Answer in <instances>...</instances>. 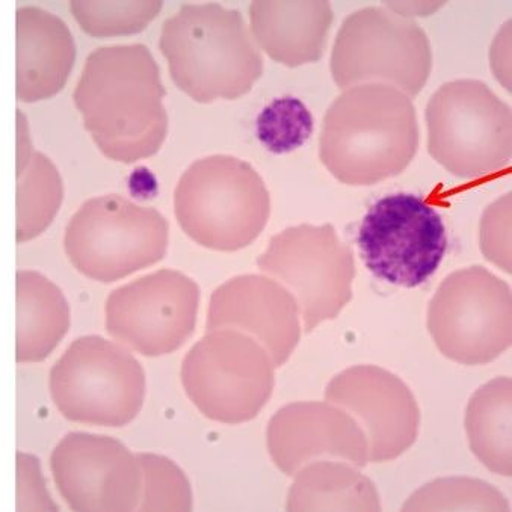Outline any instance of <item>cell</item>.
I'll return each mask as SVG.
<instances>
[{
  "label": "cell",
  "mask_w": 512,
  "mask_h": 512,
  "mask_svg": "<svg viewBox=\"0 0 512 512\" xmlns=\"http://www.w3.org/2000/svg\"><path fill=\"white\" fill-rule=\"evenodd\" d=\"M419 149L410 97L390 85L345 90L322 121L319 158L339 182L369 186L401 174Z\"/></svg>",
  "instance_id": "2"
},
{
  "label": "cell",
  "mask_w": 512,
  "mask_h": 512,
  "mask_svg": "<svg viewBox=\"0 0 512 512\" xmlns=\"http://www.w3.org/2000/svg\"><path fill=\"white\" fill-rule=\"evenodd\" d=\"M162 2H70V11L85 34L121 37L144 31L162 11Z\"/></svg>",
  "instance_id": "19"
},
{
  "label": "cell",
  "mask_w": 512,
  "mask_h": 512,
  "mask_svg": "<svg viewBox=\"0 0 512 512\" xmlns=\"http://www.w3.org/2000/svg\"><path fill=\"white\" fill-rule=\"evenodd\" d=\"M431 70V44L423 29L386 8H364L349 16L331 55V75L342 90L384 84L414 97Z\"/></svg>",
  "instance_id": "8"
},
{
  "label": "cell",
  "mask_w": 512,
  "mask_h": 512,
  "mask_svg": "<svg viewBox=\"0 0 512 512\" xmlns=\"http://www.w3.org/2000/svg\"><path fill=\"white\" fill-rule=\"evenodd\" d=\"M511 117L484 82H449L426 106L429 155L461 179L497 173L511 161Z\"/></svg>",
  "instance_id": "7"
},
{
  "label": "cell",
  "mask_w": 512,
  "mask_h": 512,
  "mask_svg": "<svg viewBox=\"0 0 512 512\" xmlns=\"http://www.w3.org/2000/svg\"><path fill=\"white\" fill-rule=\"evenodd\" d=\"M17 242L43 235L64 201V183L55 164L32 147L23 112L19 111L17 145Z\"/></svg>",
  "instance_id": "18"
},
{
  "label": "cell",
  "mask_w": 512,
  "mask_h": 512,
  "mask_svg": "<svg viewBox=\"0 0 512 512\" xmlns=\"http://www.w3.org/2000/svg\"><path fill=\"white\" fill-rule=\"evenodd\" d=\"M76 62L68 26L38 7L17 10V100L43 102L61 93Z\"/></svg>",
  "instance_id": "15"
},
{
  "label": "cell",
  "mask_w": 512,
  "mask_h": 512,
  "mask_svg": "<svg viewBox=\"0 0 512 512\" xmlns=\"http://www.w3.org/2000/svg\"><path fill=\"white\" fill-rule=\"evenodd\" d=\"M200 289L185 274L161 269L109 294L105 327L109 336L142 357L179 349L194 333Z\"/></svg>",
  "instance_id": "10"
},
{
  "label": "cell",
  "mask_w": 512,
  "mask_h": 512,
  "mask_svg": "<svg viewBox=\"0 0 512 512\" xmlns=\"http://www.w3.org/2000/svg\"><path fill=\"white\" fill-rule=\"evenodd\" d=\"M183 386L210 419L239 423L251 419L271 389L268 358L238 331H215L183 361Z\"/></svg>",
  "instance_id": "11"
},
{
  "label": "cell",
  "mask_w": 512,
  "mask_h": 512,
  "mask_svg": "<svg viewBox=\"0 0 512 512\" xmlns=\"http://www.w3.org/2000/svg\"><path fill=\"white\" fill-rule=\"evenodd\" d=\"M174 210L183 232L216 251L248 247L263 232L271 198L260 174L235 156L194 162L180 177Z\"/></svg>",
  "instance_id": "4"
},
{
  "label": "cell",
  "mask_w": 512,
  "mask_h": 512,
  "mask_svg": "<svg viewBox=\"0 0 512 512\" xmlns=\"http://www.w3.org/2000/svg\"><path fill=\"white\" fill-rule=\"evenodd\" d=\"M251 32L269 58L287 67L316 62L324 55L333 23L328 2H263L250 7Z\"/></svg>",
  "instance_id": "16"
},
{
  "label": "cell",
  "mask_w": 512,
  "mask_h": 512,
  "mask_svg": "<svg viewBox=\"0 0 512 512\" xmlns=\"http://www.w3.org/2000/svg\"><path fill=\"white\" fill-rule=\"evenodd\" d=\"M429 327L440 342L452 348L499 345L509 340V289L485 269L457 272L432 301Z\"/></svg>",
  "instance_id": "13"
},
{
  "label": "cell",
  "mask_w": 512,
  "mask_h": 512,
  "mask_svg": "<svg viewBox=\"0 0 512 512\" xmlns=\"http://www.w3.org/2000/svg\"><path fill=\"white\" fill-rule=\"evenodd\" d=\"M167 94L158 62L144 44L94 50L73 100L85 129L112 161L135 164L152 158L168 135Z\"/></svg>",
  "instance_id": "1"
},
{
  "label": "cell",
  "mask_w": 512,
  "mask_h": 512,
  "mask_svg": "<svg viewBox=\"0 0 512 512\" xmlns=\"http://www.w3.org/2000/svg\"><path fill=\"white\" fill-rule=\"evenodd\" d=\"M19 512H52L41 482L40 461L35 455L19 452Z\"/></svg>",
  "instance_id": "21"
},
{
  "label": "cell",
  "mask_w": 512,
  "mask_h": 512,
  "mask_svg": "<svg viewBox=\"0 0 512 512\" xmlns=\"http://www.w3.org/2000/svg\"><path fill=\"white\" fill-rule=\"evenodd\" d=\"M357 244L375 277L411 289L426 283L443 262L448 233L442 215L423 198L393 194L364 215Z\"/></svg>",
  "instance_id": "9"
},
{
  "label": "cell",
  "mask_w": 512,
  "mask_h": 512,
  "mask_svg": "<svg viewBox=\"0 0 512 512\" xmlns=\"http://www.w3.org/2000/svg\"><path fill=\"white\" fill-rule=\"evenodd\" d=\"M167 218L117 194L85 201L71 216L64 250L71 265L90 280L115 283L164 259Z\"/></svg>",
  "instance_id": "6"
},
{
  "label": "cell",
  "mask_w": 512,
  "mask_h": 512,
  "mask_svg": "<svg viewBox=\"0 0 512 512\" xmlns=\"http://www.w3.org/2000/svg\"><path fill=\"white\" fill-rule=\"evenodd\" d=\"M16 289L17 363H41L70 330V304L52 280L31 269L17 272Z\"/></svg>",
  "instance_id": "17"
},
{
  "label": "cell",
  "mask_w": 512,
  "mask_h": 512,
  "mask_svg": "<svg viewBox=\"0 0 512 512\" xmlns=\"http://www.w3.org/2000/svg\"><path fill=\"white\" fill-rule=\"evenodd\" d=\"M162 53L177 88L198 103L235 100L263 75V58L239 11L186 4L162 26Z\"/></svg>",
  "instance_id": "3"
},
{
  "label": "cell",
  "mask_w": 512,
  "mask_h": 512,
  "mask_svg": "<svg viewBox=\"0 0 512 512\" xmlns=\"http://www.w3.org/2000/svg\"><path fill=\"white\" fill-rule=\"evenodd\" d=\"M49 392L70 422L123 428L144 407L147 378L129 349L102 336H82L50 369Z\"/></svg>",
  "instance_id": "5"
},
{
  "label": "cell",
  "mask_w": 512,
  "mask_h": 512,
  "mask_svg": "<svg viewBox=\"0 0 512 512\" xmlns=\"http://www.w3.org/2000/svg\"><path fill=\"white\" fill-rule=\"evenodd\" d=\"M315 120L307 106L295 97H281L269 103L256 121V133L274 155L295 152L309 141Z\"/></svg>",
  "instance_id": "20"
},
{
  "label": "cell",
  "mask_w": 512,
  "mask_h": 512,
  "mask_svg": "<svg viewBox=\"0 0 512 512\" xmlns=\"http://www.w3.org/2000/svg\"><path fill=\"white\" fill-rule=\"evenodd\" d=\"M235 327L262 340L280 360L298 337L295 303L269 278L242 275L215 290L207 328Z\"/></svg>",
  "instance_id": "14"
},
{
  "label": "cell",
  "mask_w": 512,
  "mask_h": 512,
  "mask_svg": "<svg viewBox=\"0 0 512 512\" xmlns=\"http://www.w3.org/2000/svg\"><path fill=\"white\" fill-rule=\"evenodd\" d=\"M259 268L297 292L309 330L336 316L351 298L354 263L331 226L284 230L259 257Z\"/></svg>",
  "instance_id": "12"
}]
</instances>
